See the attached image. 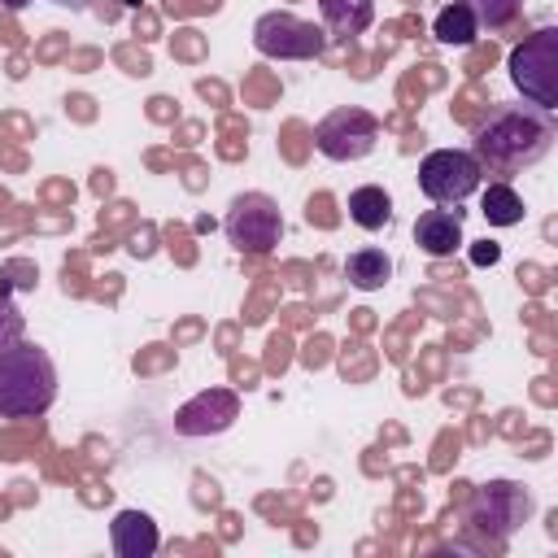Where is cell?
Listing matches in <instances>:
<instances>
[{"label": "cell", "instance_id": "obj_12", "mask_svg": "<svg viewBox=\"0 0 558 558\" xmlns=\"http://www.w3.org/2000/svg\"><path fill=\"white\" fill-rule=\"evenodd\" d=\"M349 218H353L362 231H379V227H388V222H392V201H388V192L375 187V183L353 187V192H349Z\"/></svg>", "mask_w": 558, "mask_h": 558}, {"label": "cell", "instance_id": "obj_4", "mask_svg": "<svg viewBox=\"0 0 558 558\" xmlns=\"http://www.w3.org/2000/svg\"><path fill=\"white\" fill-rule=\"evenodd\" d=\"M484 179V166L475 161V153L466 148H436L418 161V187L423 196H432L436 205H458L466 201Z\"/></svg>", "mask_w": 558, "mask_h": 558}, {"label": "cell", "instance_id": "obj_18", "mask_svg": "<svg viewBox=\"0 0 558 558\" xmlns=\"http://www.w3.org/2000/svg\"><path fill=\"white\" fill-rule=\"evenodd\" d=\"M471 257H475V262H480V266H484V262H488V266H493V262H497V257H501V248H497V244H493V240H484V244H480V248H475V253H471Z\"/></svg>", "mask_w": 558, "mask_h": 558}, {"label": "cell", "instance_id": "obj_10", "mask_svg": "<svg viewBox=\"0 0 558 558\" xmlns=\"http://www.w3.org/2000/svg\"><path fill=\"white\" fill-rule=\"evenodd\" d=\"M414 244L432 257H445L462 244V209H427L414 222Z\"/></svg>", "mask_w": 558, "mask_h": 558}, {"label": "cell", "instance_id": "obj_3", "mask_svg": "<svg viewBox=\"0 0 558 558\" xmlns=\"http://www.w3.org/2000/svg\"><path fill=\"white\" fill-rule=\"evenodd\" d=\"M510 78L514 87L536 105V109H554L558 105V31L545 26L532 39H523L510 52Z\"/></svg>", "mask_w": 558, "mask_h": 558}, {"label": "cell", "instance_id": "obj_13", "mask_svg": "<svg viewBox=\"0 0 558 558\" xmlns=\"http://www.w3.org/2000/svg\"><path fill=\"white\" fill-rule=\"evenodd\" d=\"M331 35H357L371 22V0H318Z\"/></svg>", "mask_w": 558, "mask_h": 558}, {"label": "cell", "instance_id": "obj_8", "mask_svg": "<svg viewBox=\"0 0 558 558\" xmlns=\"http://www.w3.org/2000/svg\"><path fill=\"white\" fill-rule=\"evenodd\" d=\"M527 510H532V497H527L519 484L497 480V484H488V488L480 493V501H475V523H480V527H493L497 536H510V532L527 519Z\"/></svg>", "mask_w": 558, "mask_h": 558}, {"label": "cell", "instance_id": "obj_2", "mask_svg": "<svg viewBox=\"0 0 558 558\" xmlns=\"http://www.w3.org/2000/svg\"><path fill=\"white\" fill-rule=\"evenodd\" d=\"M57 397V366L39 344H9L0 353V414L4 418H35Z\"/></svg>", "mask_w": 558, "mask_h": 558}, {"label": "cell", "instance_id": "obj_5", "mask_svg": "<svg viewBox=\"0 0 558 558\" xmlns=\"http://www.w3.org/2000/svg\"><path fill=\"white\" fill-rule=\"evenodd\" d=\"M283 235V218L275 209L270 196L262 192H244L231 201L227 209V240L240 248V253H270Z\"/></svg>", "mask_w": 558, "mask_h": 558}, {"label": "cell", "instance_id": "obj_6", "mask_svg": "<svg viewBox=\"0 0 558 558\" xmlns=\"http://www.w3.org/2000/svg\"><path fill=\"white\" fill-rule=\"evenodd\" d=\"M375 140H379V126H375V118L362 113V109H336V113L323 118L318 131H314L318 153L331 157V161H357V157H366V153L375 148Z\"/></svg>", "mask_w": 558, "mask_h": 558}, {"label": "cell", "instance_id": "obj_17", "mask_svg": "<svg viewBox=\"0 0 558 558\" xmlns=\"http://www.w3.org/2000/svg\"><path fill=\"white\" fill-rule=\"evenodd\" d=\"M22 340V314H17V305L0 292V353L9 349V344H17Z\"/></svg>", "mask_w": 558, "mask_h": 558}, {"label": "cell", "instance_id": "obj_9", "mask_svg": "<svg viewBox=\"0 0 558 558\" xmlns=\"http://www.w3.org/2000/svg\"><path fill=\"white\" fill-rule=\"evenodd\" d=\"M109 545H113L118 558H153L161 536H157V523L144 510H122L109 523Z\"/></svg>", "mask_w": 558, "mask_h": 558}, {"label": "cell", "instance_id": "obj_20", "mask_svg": "<svg viewBox=\"0 0 558 558\" xmlns=\"http://www.w3.org/2000/svg\"><path fill=\"white\" fill-rule=\"evenodd\" d=\"M4 4H13V9H17V4H26V0H4Z\"/></svg>", "mask_w": 558, "mask_h": 558}, {"label": "cell", "instance_id": "obj_14", "mask_svg": "<svg viewBox=\"0 0 558 558\" xmlns=\"http://www.w3.org/2000/svg\"><path fill=\"white\" fill-rule=\"evenodd\" d=\"M475 31H480V22H475V13L462 0H453V4H445L436 13V39L440 44H471Z\"/></svg>", "mask_w": 558, "mask_h": 558}, {"label": "cell", "instance_id": "obj_15", "mask_svg": "<svg viewBox=\"0 0 558 558\" xmlns=\"http://www.w3.org/2000/svg\"><path fill=\"white\" fill-rule=\"evenodd\" d=\"M480 209H484V218H488L493 227H514V222H523V201H519V192L506 187V183H493V187L484 192Z\"/></svg>", "mask_w": 558, "mask_h": 558}, {"label": "cell", "instance_id": "obj_1", "mask_svg": "<svg viewBox=\"0 0 558 558\" xmlns=\"http://www.w3.org/2000/svg\"><path fill=\"white\" fill-rule=\"evenodd\" d=\"M554 144V122L545 118V109H497L488 126H480L475 135V161L493 166L497 174L536 166Z\"/></svg>", "mask_w": 558, "mask_h": 558}, {"label": "cell", "instance_id": "obj_19", "mask_svg": "<svg viewBox=\"0 0 558 558\" xmlns=\"http://www.w3.org/2000/svg\"><path fill=\"white\" fill-rule=\"evenodd\" d=\"M48 4H61V9H87L92 0H48Z\"/></svg>", "mask_w": 558, "mask_h": 558}, {"label": "cell", "instance_id": "obj_11", "mask_svg": "<svg viewBox=\"0 0 558 558\" xmlns=\"http://www.w3.org/2000/svg\"><path fill=\"white\" fill-rule=\"evenodd\" d=\"M344 279H349L357 292H375V288H384V283L392 279V257H388L384 248H357V253H349V262H344Z\"/></svg>", "mask_w": 558, "mask_h": 558}, {"label": "cell", "instance_id": "obj_16", "mask_svg": "<svg viewBox=\"0 0 558 558\" xmlns=\"http://www.w3.org/2000/svg\"><path fill=\"white\" fill-rule=\"evenodd\" d=\"M462 4L475 13V22H480V26L501 31L506 22H514V13H519V4H523V0H462Z\"/></svg>", "mask_w": 558, "mask_h": 558}, {"label": "cell", "instance_id": "obj_7", "mask_svg": "<svg viewBox=\"0 0 558 558\" xmlns=\"http://www.w3.org/2000/svg\"><path fill=\"white\" fill-rule=\"evenodd\" d=\"M253 44L266 57H314L323 52V31L292 13H266L253 26Z\"/></svg>", "mask_w": 558, "mask_h": 558}]
</instances>
